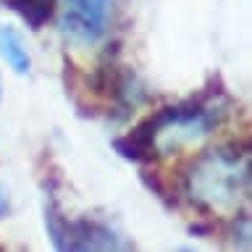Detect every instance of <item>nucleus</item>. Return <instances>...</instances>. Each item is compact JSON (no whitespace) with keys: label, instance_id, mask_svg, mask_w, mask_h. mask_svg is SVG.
Instances as JSON below:
<instances>
[{"label":"nucleus","instance_id":"4","mask_svg":"<svg viewBox=\"0 0 252 252\" xmlns=\"http://www.w3.org/2000/svg\"><path fill=\"white\" fill-rule=\"evenodd\" d=\"M0 58L8 63L13 74H29L32 71V55L24 42L21 32L13 27H0Z\"/></svg>","mask_w":252,"mask_h":252},{"label":"nucleus","instance_id":"5","mask_svg":"<svg viewBox=\"0 0 252 252\" xmlns=\"http://www.w3.org/2000/svg\"><path fill=\"white\" fill-rule=\"evenodd\" d=\"M3 3L11 8V11L19 13L32 29H39L53 16L55 0H3Z\"/></svg>","mask_w":252,"mask_h":252},{"label":"nucleus","instance_id":"2","mask_svg":"<svg viewBox=\"0 0 252 252\" xmlns=\"http://www.w3.org/2000/svg\"><path fill=\"white\" fill-rule=\"evenodd\" d=\"M189 200L208 210H236L250 189V153L239 145L208 147L184 173Z\"/></svg>","mask_w":252,"mask_h":252},{"label":"nucleus","instance_id":"6","mask_svg":"<svg viewBox=\"0 0 252 252\" xmlns=\"http://www.w3.org/2000/svg\"><path fill=\"white\" fill-rule=\"evenodd\" d=\"M0 102H3V84H0Z\"/></svg>","mask_w":252,"mask_h":252},{"label":"nucleus","instance_id":"1","mask_svg":"<svg viewBox=\"0 0 252 252\" xmlns=\"http://www.w3.org/2000/svg\"><path fill=\"white\" fill-rule=\"evenodd\" d=\"M223 118L226 110L218 100L163 108L145 118L126 139L118 142V150L134 160L153 155H171L179 153L181 147L197 145L200 139L210 137L223 124Z\"/></svg>","mask_w":252,"mask_h":252},{"label":"nucleus","instance_id":"3","mask_svg":"<svg viewBox=\"0 0 252 252\" xmlns=\"http://www.w3.org/2000/svg\"><path fill=\"white\" fill-rule=\"evenodd\" d=\"M113 0H66L58 19L61 34L76 47H94L105 37Z\"/></svg>","mask_w":252,"mask_h":252}]
</instances>
